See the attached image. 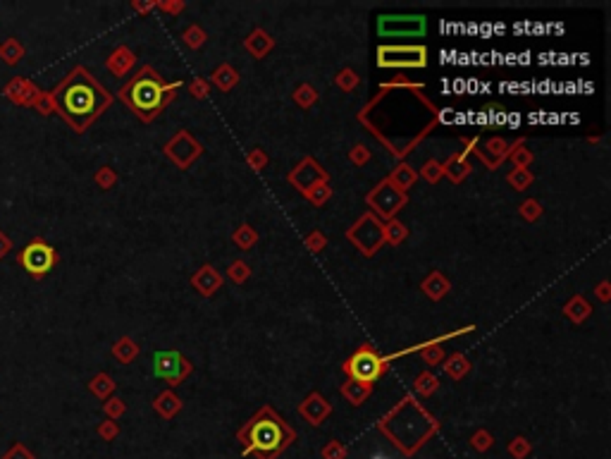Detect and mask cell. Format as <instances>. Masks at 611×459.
Masks as SVG:
<instances>
[{
	"mask_svg": "<svg viewBox=\"0 0 611 459\" xmlns=\"http://www.w3.org/2000/svg\"><path fill=\"white\" fill-rule=\"evenodd\" d=\"M162 98H165V89H162L160 81L150 77V74H141V77L129 81V84L122 89V101L129 103L143 118H150V115L162 106Z\"/></svg>",
	"mask_w": 611,
	"mask_h": 459,
	"instance_id": "2",
	"label": "cell"
},
{
	"mask_svg": "<svg viewBox=\"0 0 611 459\" xmlns=\"http://www.w3.org/2000/svg\"><path fill=\"white\" fill-rule=\"evenodd\" d=\"M251 447L258 452H275L282 443V428L277 421H258L251 431Z\"/></svg>",
	"mask_w": 611,
	"mask_h": 459,
	"instance_id": "4",
	"label": "cell"
},
{
	"mask_svg": "<svg viewBox=\"0 0 611 459\" xmlns=\"http://www.w3.org/2000/svg\"><path fill=\"white\" fill-rule=\"evenodd\" d=\"M3 94H5L8 101H13L15 106H29V108H31L34 101H36L38 94H41V89L34 84L31 79L15 77L13 81H8V84H5Z\"/></svg>",
	"mask_w": 611,
	"mask_h": 459,
	"instance_id": "5",
	"label": "cell"
},
{
	"mask_svg": "<svg viewBox=\"0 0 611 459\" xmlns=\"http://www.w3.org/2000/svg\"><path fill=\"white\" fill-rule=\"evenodd\" d=\"M3 459H36V457H34V452H31V450H27V447L22 445V443H15V445L10 447V450L3 455Z\"/></svg>",
	"mask_w": 611,
	"mask_h": 459,
	"instance_id": "8",
	"label": "cell"
},
{
	"mask_svg": "<svg viewBox=\"0 0 611 459\" xmlns=\"http://www.w3.org/2000/svg\"><path fill=\"white\" fill-rule=\"evenodd\" d=\"M22 57H24V46H22V41L17 36H10L0 43V60H3L5 65L17 67L22 62Z\"/></svg>",
	"mask_w": 611,
	"mask_h": 459,
	"instance_id": "7",
	"label": "cell"
},
{
	"mask_svg": "<svg viewBox=\"0 0 611 459\" xmlns=\"http://www.w3.org/2000/svg\"><path fill=\"white\" fill-rule=\"evenodd\" d=\"M31 108H36L41 115H50V113H55L53 110V101H50V94H43V91H41L38 94V98L36 101H34V106Z\"/></svg>",
	"mask_w": 611,
	"mask_h": 459,
	"instance_id": "9",
	"label": "cell"
},
{
	"mask_svg": "<svg viewBox=\"0 0 611 459\" xmlns=\"http://www.w3.org/2000/svg\"><path fill=\"white\" fill-rule=\"evenodd\" d=\"M57 261H60L57 252L43 237H34V240L29 242L24 249H20V254H17V263H20L34 280H41V278L48 275L57 266Z\"/></svg>",
	"mask_w": 611,
	"mask_h": 459,
	"instance_id": "3",
	"label": "cell"
},
{
	"mask_svg": "<svg viewBox=\"0 0 611 459\" xmlns=\"http://www.w3.org/2000/svg\"><path fill=\"white\" fill-rule=\"evenodd\" d=\"M110 388L113 385H110V381L106 378V376H98V378H93V383H91V390L98 392V395H106Z\"/></svg>",
	"mask_w": 611,
	"mask_h": 459,
	"instance_id": "10",
	"label": "cell"
},
{
	"mask_svg": "<svg viewBox=\"0 0 611 459\" xmlns=\"http://www.w3.org/2000/svg\"><path fill=\"white\" fill-rule=\"evenodd\" d=\"M50 101L55 113L72 130L84 132L110 106V94L91 77V72H86L84 67H74L50 91Z\"/></svg>",
	"mask_w": 611,
	"mask_h": 459,
	"instance_id": "1",
	"label": "cell"
},
{
	"mask_svg": "<svg viewBox=\"0 0 611 459\" xmlns=\"http://www.w3.org/2000/svg\"><path fill=\"white\" fill-rule=\"evenodd\" d=\"M349 371L356 381H375L380 374V359L372 352H358L356 357L349 362Z\"/></svg>",
	"mask_w": 611,
	"mask_h": 459,
	"instance_id": "6",
	"label": "cell"
},
{
	"mask_svg": "<svg viewBox=\"0 0 611 459\" xmlns=\"http://www.w3.org/2000/svg\"><path fill=\"white\" fill-rule=\"evenodd\" d=\"M372 459H392V457H387V455H377V457H372Z\"/></svg>",
	"mask_w": 611,
	"mask_h": 459,
	"instance_id": "12",
	"label": "cell"
},
{
	"mask_svg": "<svg viewBox=\"0 0 611 459\" xmlns=\"http://www.w3.org/2000/svg\"><path fill=\"white\" fill-rule=\"evenodd\" d=\"M10 249H13V240H10L8 235H5L3 230H0V259H5L10 254Z\"/></svg>",
	"mask_w": 611,
	"mask_h": 459,
	"instance_id": "11",
	"label": "cell"
}]
</instances>
